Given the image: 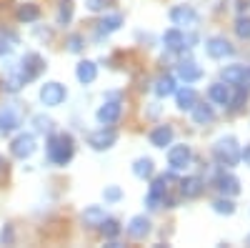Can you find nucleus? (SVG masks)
<instances>
[{"instance_id":"obj_1","label":"nucleus","mask_w":250,"mask_h":248,"mask_svg":"<svg viewBox=\"0 0 250 248\" xmlns=\"http://www.w3.org/2000/svg\"><path fill=\"white\" fill-rule=\"evenodd\" d=\"M48 160L55 165H68L75 156V140L70 133H50L48 146H45Z\"/></svg>"},{"instance_id":"obj_2","label":"nucleus","mask_w":250,"mask_h":248,"mask_svg":"<svg viewBox=\"0 0 250 248\" xmlns=\"http://www.w3.org/2000/svg\"><path fill=\"white\" fill-rule=\"evenodd\" d=\"M213 158L225 165V168H233V165H238L240 160V146H238V140L233 135H223L213 143Z\"/></svg>"},{"instance_id":"obj_3","label":"nucleus","mask_w":250,"mask_h":248,"mask_svg":"<svg viewBox=\"0 0 250 248\" xmlns=\"http://www.w3.org/2000/svg\"><path fill=\"white\" fill-rule=\"evenodd\" d=\"M120 115H123V100H120L118 93H110L105 98V103H103V106L98 108V113H95L100 126H115V123L120 120Z\"/></svg>"},{"instance_id":"obj_4","label":"nucleus","mask_w":250,"mask_h":248,"mask_svg":"<svg viewBox=\"0 0 250 248\" xmlns=\"http://www.w3.org/2000/svg\"><path fill=\"white\" fill-rule=\"evenodd\" d=\"M38 98H40V103H43L45 108H58V106H62V103H65L68 90H65V86H62V83L48 80V83H43V86H40Z\"/></svg>"},{"instance_id":"obj_5","label":"nucleus","mask_w":250,"mask_h":248,"mask_svg":"<svg viewBox=\"0 0 250 248\" xmlns=\"http://www.w3.org/2000/svg\"><path fill=\"white\" fill-rule=\"evenodd\" d=\"M15 68H18L20 75H23L25 83H30V80H35L40 73L45 70V58L40 55V53H25L23 58H20V63H18Z\"/></svg>"},{"instance_id":"obj_6","label":"nucleus","mask_w":250,"mask_h":248,"mask_svg":"<svg viewBox=\"0 0 250 248\" xmlns=\"http://www.w3.org/2000/svg\"><path fill=\"white\" fill-rule=\"evenodd\" d=\"M35 151H38V143H35V135L33 133H18L10 140V156L18 158V160L30 158Z\"/></svg>"},{"instance_id":"obj_7","label":"nucleus","mask_w":250,"mask_h":248,"mask_svg":"<svg viewBox=\"0 0 250 248\" xmlns=\"http://www.w3.org/2000/svg\"><path fill=\"white\" fill-rule=\"evenodd\" d=\"M168 183H170V176H158L153 183H150V191L145 196V205H148L150 211L160 208L165 196H168Z\"/></svg>"},{"instance_id":"obj_8","label":"nucleus","mask_w":250,"mask_h":248,"mask_svg":"<svg viewBox=\"0 0 250 248\" xmlns=\"http://www.w3.org/2000/svg\"><path fill=\"white\" fill-rule=\"evenodd\" d=\"M168 15H170V23L178 28H195L198 18H200L193 5H175V8H170Z\"/></svg>"},{"instance_id":"obj_9","label":"nucleus","mask_w":250,"mask_h":248,"mask_svg":"<svg viewBox=\"0 0 250 248\" xmlns=\"http://www.w3.org/2000/svg\"><path fill=\"white\" fill-rule=\"evenodd\" d=\"M205 53L213 60H225L235 53V48L230 45V40H225L223 35H213V38L205 40Z\"/></svg>"},{"instance_id":"obj_10","label":"nucleus","mask_w":250,"mask_h":248,"mask_svg":"<svg viewBox=\"0 0 250 248\" xmlns=\"http://www.w3.org/2000/svg\"><path fill=\"white\" fill-rule=\"evenodd\" d=\"M23 126V115L15 106H3L0 108V135H10Z\"/></svg>"},{"instance_id":"obj_11","label":"nucleus","mask_w":250,"mask_h":248,"mask_svg":"<svg viewBox=\"0 0 250 248\" xmlns=\"http://www.w3.org/2000/svg\"><path fill=\"white\" fill-rule=\"evenodd\" d=\"M115 140H118V133L110 126H103L100 131H95V133L88 135V146L93 151H108V148L115 146Z\"/></svg>"},{"instance_id":"obj_12","label":"nucleus","mask_w":250,"mask_h":248,"mask_svg":"<svg viewBox=\"0 0 250 248\" xmlns=\"http://www.w3.org/2000/svg\"><path fill=\"white\" fill-rule=\"evenodd\" d=\"M190 160H193V151H190V146H173L170 151H168V165H170V171H185L188 165H190Z\"/></svg>"},{"instance_id":"obj_13","label":"nucleus","mask_w":250,"mask_h":248,"mask_svg":"<svg viewBox=\"0 0 250 248\" xmlns=\"http://www.w3.org/2000/svg\"><path fill=\"white\" fill-rule=\"evenodd\" d=\"M150 146H155V148H165V146H170L173 143V138H175V131H173V126H168V123H160V126H155L153 131H150Z\"/></svg>"},{"instance_id":"obj_14","label":"nucleus","mask_w":250,"mask_h":248,"mask_svg":"<svg viewBox=\"0 0 250 248\" xmlns=\"http://www.w3.org/2000/svg\"><path fill=\"white\" fill-rule=\"evenodd\" d=\"M215 188L223 193V196H238L240 193V180L233 176V173H218L215 176Z\"/></svg>"},{"instance_id":"obj_15","label":"nucleus","mask_w":250,"mask_h":248,"mask_svg":"<svg viewBox=\"0 0 250 248\" xmlns=\"http://www.w3.org/2000/svg\"><path fill=\"white\" fill-rule=\"evenodd\" d=\"M203 191H205V180L198 176H188L180 180V196L183 198H198V196H203Z\"/></svg>"},{"instance_id":"obj_16","label":"nucleus","mask_w":250,"mask_h":248,"mask_svg":"<svg viewBox=\"0 0 250 248\" xmlns=\"http://www.w3.org/2000/svg\"><path fill=\"white\" fill-rule=\"evenodd\" d=\"M178 78L185 83V86H190V83H198L203 78V68L198 63H193V60H183V63L178 66Z\"/></svg>"},{"instance_id":"obj_17","label":"nucleus","mask_w":250,"mask_h":248,"mask_svg":"<svg viewBox=\"0 0 250 248\" xmlns=\"http://www.w3.org/2000/svg\"><path fill=\"white\" fill-rule=\"evenodd\" d=\"M148 233H150V218H145V216H133L130 223H128V236L135 238V241H143Z\"/></svg>"},{"instance_id":"obj_18","label":"nucleus","mask_w":250,"mask_h":248,"mask_svg":"<svg viewBox=\"0 0 250 248\" xmlns=\"http://www.w3.org/2000/svg\"><path fill=\"white\" fill-rule=\"evenodd\" d=\"M75 78L83 83V86H90V83H95V78H98V66L93 63V60H80L78 68H75Z\"/></svg>"},{"instance_id":"obj_19","label":"nucleus","mask_w":250,"mask_h":248,"mask_svg":"<svg viewBox=\"0 0 250 248\" xmlns=\"http://www.w3.org/2000/svg\"><path fill=\"white\" fill-rule=\"evenodd\" d=\"M163 45L168 48V50H173V53L183 50V48H185V33H183L180 28L165 30V33H163Z\"/></svg>"},{"instance_id":"obj_20","label":"nucleus","mask_w":250,"mask_h":248,"mask_svg":"<svg viewBox=\"0 0 250 248\" xmlns=\"http://www.w3.org/2000/svg\"><path fill=\"white\" fill-rule=\"evenodd\" d=\"M248 80V70L243 66H225L223 68V83L228 86H245Z\"/></svg>"},{"instance_id":"obj_21","label":"nucleus","mask_w":250,"mask_h":248,"mask_svg":"<svg viewBox=\"0 0 250 248\" xmlns=\"http://www.w3.org/2000/svg\"><path fill=\"white\" fill-rule=\"evenodd\" d=\"M175 103H178V108L180 111H193V106H195V103H198V93L190 88V86H185V88H175Z\"/></svg>"},{"instance_id":"obj_22","label":"nucleus","mask_w":250,"mask_h":248,"mask_svg":"<svg viewBox=\"0 0 250 248\" xmlns=\"http://www.w3.org/2000/svg\"><path fill=\"white\" fill-rule=\"evenodd\" d=\"M80 218H83L85 225H90V228H98L108 216H105V208H103V205H88V208L80 213Z\"/></svg>"},{"instance_id":"obj_23","label":"nucleus","mask_w":250,"mask_h":248,"mask_svg":"<svg viewBox=\"0 0 250 248\" xmlns=\"http://www.w3.org/2000/svg\"><path fill=\"white\" fill-rule=\"evenodd\" d=\"M215 120V111L213 106H205V103H195L193 106V123L195 126H208V123Z\"/></svg>"},{"instance_id":"obj_24","label":"nucleus","mask_w":250,"mask_h":248,"mask_svg":"<svg viewBox=\"0 0 250 248\" xmlns=\"http://www.w3.org/2000/svg\"><path fill=\"white\" fill-rule=\"evenodd\" d=\"M120 25H123V15H118V13H113V15H105L98 23V38H103V35H110V33H115V30H120Z\"/></svg>"},{"instance_id":"obj_25","label":"nucleus","mask_w":250,"mask_h":248,"mask_svg":"<svg viewBox=\"0 0 250 248\" xmlns=\"http://www.w3.org/2000/svg\"><path fill=\"white\" fill-rule=\"evenodd\" d=\"M208 98H210L215 106H228V100H230V90H228V83H213V86L208 88Z\"/></svg>"},{"instance_id":"obj_26","label":"nucleus","mask_w":250,"mask_h":248,"mask_svg":"<svg viewBox=\"0 0 250 248\" xmlns=\"http://www.w3.org/2000/svg\"><path fill=\"white\" fill-rule=\"evenodd\" d=\"M153 93L158 95V98H168V95H173L175 93V78L173 75H160L158 80H155V86H153Z\"/></svg>"},{"instance_id":"obj_27","label":"nucleus","mask_w":250,"mask_h":248,"mask_svg":"<svg viewBox=\"0 0 250 248\" xmlns=\"http://www.w3.org/2000/svg\"><path fill=\"white\" fill-rule=\"evenodd\" d=\"M23 86H25L23 75H20V73H18V68L13 66V68L5 73V80H3V86H0V88H3L5 93H18V90L23 88Z\"/></svg>"},{"instance_id":"obj_28","label":"nucleus","mask_w":250,"mask_h":248,"mask_svg":"<svg viewBox=\"0 0 250 248\" xmlns=\"http://www.w3.org/2000/svg\"><path fill=\"white\" fill-rule=\"evenodd\" d=\"M153 173H155V163L150 160V158H138L135 163H133V176L135 178H153Z\"/></svg>"},{"instance_id":"obj_29","label":"nucleus","mask_w":250,"mask_h":248,"mask_svg":"<svg viewBox=\"0 0 250 248\" xmlns=\"http://www.w3.org/2000/svg\"><path fill=\"white\" fill-rule=\"evenodd\" d=\"M15 15H18L20 23H35V20L40 18V8L35 3H23V5L15 10Z\"/></svg>"},{"instance_id":"obj_30","label":"nucleus","mask_w":250,"mask_h":248,"mask_svg":"<svg viewBox=\"0 0 250 248\" xmlns=\"http://www.w3.org/2000/svg\"><path fill=\"white\" fill-rule=\"evenodd\" d=\"M18 45V35L13 30H5V28H0V58L8 55L13 48Z\"/></svg>"},{"instance_id":"obj_31","label":"nucleus","mask_w":250,"mask_h":248,"mask_svg":"<svg viewBox=\"0 0 250 248\" xmlns=\"http://www.w3.org/2000/svg\"><path fill=\"white\" fill-rule=\"evenodd\" d=\"M30 123H33V131L40 133V135H45V133L50 135V133H53V118H48V115H43V113L33 115Z\"/></svg>"},{"instance_id":"obj_32","label":"nucleus","mask_w":250,"mask_h":248,"mask_svg":"<svg viewBox=\"0 0 250 248\" xmlns=\"http://www.w3.org/2000/svg\"><path fill=\"white\" fill-rule=\"evenodd\" d=\"M213 211L220 216H233L235 213V203L230 201V196H223L218 201H213Z\"/></svg>"},{"instance_id":"obj_33","label":"nucleus","mask_w":250,"mask_h":248,"mask_svg":"<svg viewBox=\"0 0 250 248\" xmlns=\"http://www.w3.org/2000/svg\"><path fill=\"white\" fill-rule=\"evenodd\" d=\"M235 88H238L235 98H230V100H228V108H230L233 113L243 111V106L248 103V88H245V86H235Z\"/></svg>"},{"instance_id":"obj_34","label":"nucleus","mask_w":250,"mask_h":248,"mask_svg":"<svg viewBox=\"0 0 250 248\" xmlns=\"http://www.w3.org/2000/svg\"><path fill=\"white\" fill-rule=\"evenodd\" d=\"M98 228L103 231V236H105V238H118L120 236V223L118 221H113V218H105V221H103L100 225H98Z\"/></svg>"},{"instance_id":"obj_35","label":"nucleus","mask_w":250,"mask_h":248,"mask_svg":"<svg viewBox=\"0 0 250 248\" xmlns=\"http://www.w3.org/2000/svg\"><path fill=\"white\" fill-rule=\"evenodd\" d=\"M73 20V0H62L58 10V25H68Z\"/></svg>"},{"instance_id":"obj_36","label":"nucleus","mask_w":250,"mask_h":248,"mask_svg":"<svg viewBox=\"0 0 250 248\" xmlns=\"http://www.w3.org/2000/svg\"><path fill=\"white\" fill-rule=\"evenodd\" d=\"M235 35L240 40H250V15H240L235 20Z\"/></svg>"},{"instance_id":"obj_37","label":"nucleus","mask_w":250,"mask_h":248,"mask_svg":"<svg viewBox=\"0 0 250 248\" xmlns=\"http://www.w3.org/2000/svg\"><path fill=\"white\" fill-rule=\"evenodd\" d=\"M103 198H105V203H118V201L123 198L120 185H105V191H103Z\"/></svg>"},{"instance_id":"obj_38","label":"nucleus","mask_w":250,"mask_h":248,"mask_svg":"<svg viewBox=\"0 0 250 248\" xmlns=\"http://www.w3.org/2000/svg\"><path fill=\"white\" fill-rule=\"evenodd\" d=\"M83 48H85V38H83L80 33H73V35L68 38V50H70V53H80Z\"/></svg>"},{"instance_id":"obj_39","label":"nucleus","mask_w":250,"mask_h":248,"mask_svg":"<svg viewBox=\"0 0 250 248\" xmlns=\"http://www.w3.org/2000/svg\"><path fill=\"white\" fill-rule=\"evenodd\" d=\"M108 3H110V0H85V8L90 13H100V10H105Z\"/></svg>"},{"instance_id":"obj_40","label":"nucleus","mask_w":250,"mask_h":248,"mask_svg":"<svg viewBox=\"0 0 250 248\" xmlns=\"http://www.w3.org/2000/svg\"><path fill=\"white\" fill-rule=\"evenodd\" d=\"M0 238H3V243H13V228H10V225H5V228H3Z\"/></svg>"},{"instance_id":"obj_41","label":"nucleus","mask_w":250,"mask_h":248,"mask_svg":"<svg viewBox=\"0 0 250 248\" xmlns=\"http://www.w3.org/2000/svg\"><path fill=\"white\" fill-rule=\"evenodd\" d=\"M240 158L245 160V165H250V143H248V146L240 151Z\"/></svg>"},{"instance_id":"obj_42","label":"nucleus","mask_w":250,"mask_h":248,"mask_svg":"<svg viewBox=\"0 0 250 248\" xmlns=\"http://www.w3.org/2000/svg\"><path fill=\"white\" fill-rule=\"evenodd\" d=\"M248 80H250V68H248Z\"/></svg>"},{"instance_id":"obj_43","label":"nucleus","mask_w":250,"mask_h":248,"mask_svg":"<svg viewBox=\"0 0 250 248\" xmlns=\"http://www.w3.org/2000/svg\"><path fill=\"white\" fill-rule=\"evenodd\" d=\"M248 243H250V236H248Z\"/></svg>"},{"instance_id":"obj_44","label":"nucleus","mask_w":250,"mask_h":248,"mask_svg":"<svg viewBox=\"0 0 250 248\" xmlns=\"http://www.w3.org/2000/svg\"><path fill=\"white\" fill-rule=\"evenodd\" d=\"M0 165H3V160H0Z\"/></svg>"}]
</instances>
